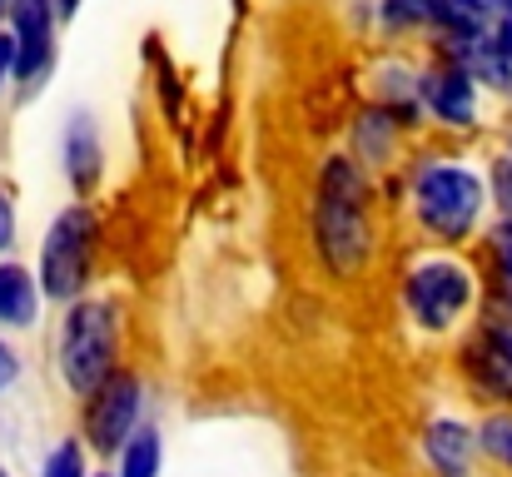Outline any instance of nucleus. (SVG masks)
<instances>
[{
	"label": "nucleus",
	"mask_w": 512,
	"mask_h": 477,
	"mask_svg": "<svg viewBox=\"0 0 512 477\" xmlns=\"http://www.w3.org/2000/svg\"><path fill=\"white\" fill-rule=\"evenodd\" d=\"M368 184L353 159H329L319 174V244L339 274H353L368 254Z\"/></svg>",
	"instance_id": "1"
},
{
	"label": "nucleus",
	"mask_w": 512,
	"mask_h": 477,
	"mask_svg": "<svg viewBox=\"0 0 512 477\" xmlns=\"http://www.w3.org/2000/svg\"><path fill=\"white\" fill-rule=\"evenodd\" d=\"M115 348H120V318L105 299H80L60 328V373L80 398H95L115 378Z\"/></svg>",
	"instance_id": "2"
},
{
	"label": "nucleus",
	"mask_w": 512,
	"mask_h": 477,
	"mask_svg": "<svg viewBox=\"0 0 512 477\" xmlns=\"http://www.w3.org/2000/svg\"><path fill=\"white\" fill-rule=\"evenodd\" d=\"M413 204L433 239L458 244L473 234V224L483 214V179L463 164H423L413 179Z\"/></svg>",
	"instance_id": "3"
},
{
	"label": "nucleus",
	"mask_w": 512,
	"mask_h": 477,
	"mask_svg": "<svg viewBox=\"0 0 512 477\" xmlns=\"http://www.w3.org/2000/svg\"><path fill=\"white\" fill-rule=\"evenodd\" d=\"M90 249H95V214L85 204H75L50 224V234L40 244V289L60 304H75L85 289Z\"/></svg>",
	"instance_id": "4"
},
{
	"label": "nucleus",
	"mask_w": 512,
	"mask_h": 477,
	"mask_svg": "<svg viewBox=\"0 0 512 477\" xmlns=\"http://www.w3.org/2000/svg\"><path fill=\"white\" fill-rule=\"evenodd\" d=\"M408 314L418 318L423 328L443 333L453 318L473 304V274L458 264V259H423L413 274H408Z\"/></svg>",
	"instance_id": "5"
},
{
	"label": "nucleus",
	"mask_w": 512,
	"mask_h": 477,
	"mask_svg": "<svg viewBox=\"0 0 512 477\" xmlns=\"http://www.w3.org/2000/svg\"><path fill=\"white\" fill-rule=\"evenodd\" d=\"M140 423V378L115 373L85 408V433L95 453H125Z\"/></svg>",
	"instance_id": "6"
},
{
	"label": "nucleus",
	"mask_w": 512,
	"mask_h": 477,
	"mask_svg": "<svg viewBox=\"0 0 512 477\" xmlns=\"http://www.w3.org/2000/svg\"><path fill=\"white\" fill-rule=\"evenodd\" d=\"M55 5L50 0H10V35H15V75L20 80H35L45 65H50V50H55Z\"/></svg>",
	"instance_id": "7"
},
{
	"label": "nucleus",
	"mask_w": 512,
	"mask_h": 477,
	"mask_svg": "<svg viewBox=\"0 0 512 477\" xmlns=\"http://www.w3.org/2000/svg\"><path fill=\"white\" fill-rule=\"evenodd\" d=\"M423 105L443 120V125H473L478 115V95H473V75L463 65H443L423 80Z\"/></svg>",
	"instance_id": "8"
},
{
	"label": "nucleus",
	"mask_w": 512,
	"mask_h": 477,
	"mask_svg": "<svg viewBox=\"0 0 512 477\" xmlns=\"http://www.w3.org/2000/svg\"><path fill=\"white\" fill-rule=\"evenodd\" d=\"M463 368H468V378H473L488 398L512 403V353L498 343V333H483L478 343H468Z\"/></svg>",
	"instance_id": "9"
},
{
	"label": "nucleus",
	"mask_w": 512,
	"mask_h": 477,
	"mask_svg": "<svg viewBox=\"0 0 512 477\" xmlns=\"http://www.w3.org/2000/svg\"><path fill=\"white\" fill-rule=\"evenodd\" d=\"M423 448H428V463H433V473L438 477H468L473 438H468V428H463V423H453V418L433 423V428H428V438H423Z\"/></svg>",
	"instance_id": "10"
},
{
	"label": "nucleus",
	"mask_w": 512,
	"mask_h": 477,
	"mask_svg": "<svg viewBox=\"0 0 512 477\" xmlns=\"http://www.w3.org/2000/svg\"><path fill=\"white\" fill-rule=\"evenodd\" d=\"M35 309H40V299H35L30 274L20 264H0V323L5 328H30Z\"/></svg>",
	"instance_id": "11"
},
{
	"label": "nucleus",
	"mask_w": 512,
	"mask_h": 477,
	"mask_svg": "<svg viewBox=\"0 0 512 477\" xmlns=\"http://www.w3.org/2000/svg\"><path fill=\"white\" fill-rule=\"evenodd\" d=\"M65 164H70V184L75 189H90L95 174H100V140H95L85 115H75V125L65 135Z\"/></svg>",
	"instance_id": "12"
},
{
	"label": "nucleus",
	"mask_w": 512,
	"mask_h": 477,
	"mask_svg": "<svg viewBox=\"0 0 512 477\" xmlns=\"http://www.w3.org/2000/svg\"><path fill=\"white\" fill-rule=\"evenodd\" d=\"M120 477H160V438L145 428L130 438V448L120 453Z\"/></svg>",
	"instance_id": "13"
},
{
	"label": "nucleus",
	"mask_w": 512,
	"mask_h": 477,
	"mask_svg": "<svg viewBox=\"0 0 512 477\" xmlns=\"http://www.w3.org/2000/svg\"><path fill=\"white\" fill-rule=\"evenodd\" d=\"M438 20V0H383V25L388 30H418Z\"/></svg>",
	"instance_id": "14"
},
{
	"label": "nucleus",
	"mask_w": 512,
	"mask_h": 477,
	"mask_svg": "<svg viewBox=\"0 0 512 477\" xmlns=\"http://www.w3.org/2000/svg\"><path fill=\"white\" fill-rule=\"evenodd\" d=\"M40 477H85V458H80V443H60L50 458H45V473Z\"/></svg>",
	"instance_id": "15"
},
{
	"label": "nucleus",
	"mask_w": 512,
	"mask_h": 477,
	"mask_svg": "<svg viewBox=\"0 0 512 477\" xmlns=\"http://www.w3.org/2000/svg\"><path fill=\"white\" fill-rule=\"evenodd\" d=\"M483 448L498 453V458L512 468V418H493V423L483 428Z\"/></svg>",
	"instance_id": "16"
},
{
	"label": "nucleus",
	"mask_w": 512,
	"mask_h": 477,
	"mask_svg": "<svg viewBox=\"0 0 512 477\" xmlns=\"http://www.w3.org/2000/svg\"><path fill=\"white\" fill-rule=\"evenodd\" d=\"M493 194H498V209H503V219L512 224V155H503L493 164Z\"/></svg>",
	"instance_id": "17"
},
{
	"label": "nucleus",
	"mask_w": 512,
	"mask_h": 477,
	"mask_svg": "<svg viewBox=\"0 0 512 477\" xmlns=\"http://www.w3.org/2000/svg\"><path fill=\"white\" fill-rule=\"evenodd\" d=\"M493 254H498L503 284H508V294H512V224H508V219H503V224L493 229Z\"/></svg>",
	"instance_id": "18"
},
{
	"label": "nucleus",
	"mask_w": 512,
	"mask_h": 477,
	"mask_svg": "<svg viewBox=\"0 0 512 477\" xmlns=\"http://www.w3.org/2000/svg\"><path fill=\"white\" fill-rule=\"evenodd\" d=\"M15 60H20V50H15V35H10V30H0V85L10 80Z\"/></svg>",
	"instance_id": "19"
},
{
	"label": "nucleus",
	"mask_w": 512,
	"mask_h": 477,
	"mask_svg": "<svg viewBox=\"0 0 512 477\" xmlns=\"http://www.w3.org/2000/svg\"><path fill=\"white\" fill-rule=\"evenodd\" d=\"M15 244V209H10V199L0 194V249H10Z\"/></svg>",
	"instance_id": "20"
},
{
	"label": "nucleus",
	"mask_w": 512,
	"mask_h": 477,
	"mask_svg": "<svg viewBox=\"0 0 512 477\" xmlns=\"http://www.w3.org/2000/svg\"><path fill=\"white\" fill-rule=\"evenodd\" d=\"M15 373H20V363H15V353H10V343H0V393L15 383Z\"/></svg>",
	"instance_id": "21"
},
{
	"label": "nucleus",
	"mask_w": 512,
	"mask_h": 477,
	"mask_svg": "<svg viewBox=\"0 0 512 477\" xmlns=\"http://www.w3.org/2000/svg\"><path fill=\"white\" fill-rule=\"evenodd\" d=\"M493 333H498V343H503V348L512 353V323H503V328H493Z\"/></svg>",
	"instance_id": "22"
},
{
	"label": "nucleus",
	"mask_w": 512,
	"mask_h": 477,
	"mask_svg": "<svg viewBox=\"0 0 512 477\" xmlns=\"http://www.w3.org/2000/svg\"><path fill=\"white\" fill-rule=\"evenodd\" d=\"M75 5H80V0H55V10H60V15H70Z\"/></svg>",
	"instance_id": "23"
},
{
	"label": "nucleus",
	"mask_w": 512,
	"mask_h": 477,
	"mask_svg": "<svg viewBox=\"0 0 512 477\" xmlns=\"http://www.w3.org/2000/svg\"><path fill=\"white\" fill-rule=\"evenodd\" d=\"M498 10H503V20H512V0H493Z\"/></svg>",
	"instance_id": "24"
},
{
	"label": "nucleus",
	"mask_w": 512,
	"mask_h": 477,
	"mask_svg": "<svg viewBox=\"0 0 512 477\" xmlns=\"http://www.w3.org/2000/svg\"><path fill=\"white\" fill-rule=\"evenodd\" d=\"M0 477H5V473H0Z\"/></svg>",
	"instance_id": "25"
}]
</instances>
